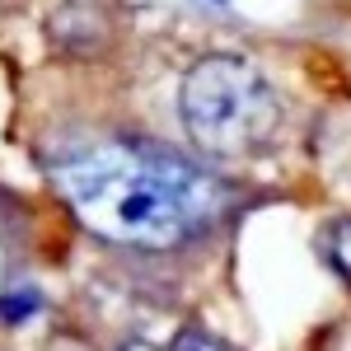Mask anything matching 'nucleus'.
<instances>
[{
  "instance_id": "39448f33",
  "label": "nucleus",
  "mask_w": 351,
  "mask_h": 351,
  "mask_svg": "<svg viewBox=\"0 0 351 351\" xmlns=\"http://www.w3.org/2000/svg\"><path fill=\"white\" fill-rule=\"evenodd\" d=\"M33 314H43V295H38L33 286L5 291V295H0V319H5V324H24V319H33Z\"/></svg>"
},
{
  "instance_id": "f03ea898",
  "label": "nucleus",
  "mask_w": 351,
  "mask_h": 351,
  "mask_svg": "<svg viewBox=\"0 0 351 351\" xmlns=\"http://www.w3.org/2000/svg\"><path fill=\"white\" fill-rule=\"evenodd\" d=\"M178 117L192 150L206 160L267 155L286 122L276 84L234 52H211L192 61L178 84Z\"/></svg>"
},
{
  "instance_id": "f257e3e1",
  "label": "nucleus",
  "mask_w": 351,
  "mask_h": 351,
  "mask_svg": "<svg viewBox=\"0 0 351 351\" xmlns=\"http://www.w3.org/2000/svg\"><path fill=\"white\" fill-rule=\"evenodd\" d=\"M47 173L94 234L127 248H173L220 211V183L202 164L141 136L66 145Z\"/></svg>"
},
{
  "instance_id": "20e7f679",
  "label": "nucleus",
  "mask_w": 351,
  "mask_h": 351,
  "mask_svg": "<svg viewBox=\"0 0 351 351\" xmlns=\"http://www.w3.org/2000/svg\"><path fill=\"white\" fill-rule=\"evenodd\" d=\"M319 258L342 286H351V220H328L319 230Z\"/></svg>"
},
{
  "instance_id": "7ed1b4c3",
  "label": "nucleus",
  "mask_w": 351,
  "mask_h": 351,
  "mask_svg": "<svg viewBox=\"0 0 351 351\" xmlns=\"http://www.w3.org/2000/svg\"><path fill=\"white\" fill-rule=\"evenodd\" d=\"M47 33H52L56 47H66V52H99L104 38H108V19H104V10H94V5H66L52 19Z\"/></svg>"
},
{
  "instance_id": "0eeeda50",
  "label": "nucleus",
  "mask_w": 351,
  "mask_h": 351,
  "mask_svg": "<svg viewBox=\"0 0 351 351\" xmlns=\"http://www.w3.org/2000/svg\"><path fill=\"white\" fill-rule=\"evenodd\" d=\"M117 351H164V347H155V342H145V337H127Z\"/></svg>"
},
{
  "instance_id": "423d86ee",
  "label": "nucleus",
  "mask_w": 351,
  "mask_h": 351,
  "mask_svg": "<svg viewBox=\"0 0 351 351\" xmlns=\"http://www.w3.org/2000/svg\"><path fill=\"white\" fill-rule=\"evenodd\" d=\"M169 351H234L225 337H216V332H206V328H197V324H188L178 337H173V347Z\"/></svg>"
}]
</instances>
